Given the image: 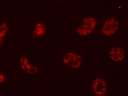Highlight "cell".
Instances as JSON below:
<instances>
[{
  "mask_svg": "<svg viewBox=\"0 0 128 96\" xmlns=\"http://www.w3.org/2000/svg\"><path fill=\"white\" fill-rule=\"evenodd\" d=\"M5 78L4 76L1 73H0V83H2L4 81Z\"/></svg>",
  "mask_w": 128,
  "mask_h": 96,
  "instance_id": "cell-8",
  "label": "cell"
},
{
  "mask_svg": "<svg viewBox=\"0 0 128 96\" xmlns=\"http://www.w3.org/2000/svg\"><path fill=\"white\" fill-rule=\"evenodd\" d=\"M63 61L65 64L72 68L77 69L82 65V60L81 55L74 52H69L64 57Z\"/></svg>",
  "mask_w": 128,
  "mask_h": 96,
  "instance_id": "cell-3",
  "label": "cell"
},
{
  "mask_svg": "<svg viewBox=\"0 0 128 96\" xmlns=\"http://www.w3.org/2000/svg\"><path fill=\"white\" fill-rule=\"evenodd\" d=\"M119 23V21L115 17L109 18L103 25L102 32L108 36L115 34L118 30Z\"/></svg>",
  "mask_w": 128,
  "mask_h": 96,
  "instance_id": "cell-2",
  "label": "cell"
},
{
  "mask_svg": "<svg viewBox=\"0 0 128 96\" xmlns=\"http://www.w3.org/2000/svg\"><path fill=\"white\" fill-rule=\"evenodd\" d=\"M45 27L41 23H39L36 29V33L38 35H41L45 32Z\"/></svg>",
  "mask_w": 128,
  "mask_h": 96,
  "instance_id": "cell-6",
  "label": "cell"
},
{
  "mask_svg": "<svg viewBox=\"0 0 128 96\" xmlns=\"http://www.w3.org/2000/svg\"><path fill=\"white\" fill-rule=\"evenodd\" d=\"M96 25V21L92 17L88 16L77 29V33L81 36H86L92 32Z\"/></svg>",
  "mask_w": 128,
  "mask_h": 96,
  "instance_id": "cell-1",
  "label": "cell"
},
{
  "mask_svg": "<svg viewBox=\"0 0 128 96\" xmlns=\"http://www.w3.org/2000/svg\"><path fill=\"white\" fill-rule=\"evenodd\" d=\"M6 30L7 27L5 24H4L0 26V39H2V37L4 36L6 33Z\"/></svg>",
  "mask_w": 128,
  "mask_h": 96,
  "instance_id": "cell-7",
  "label": "cell"
},
{
  "mask_svg": "<svg viewBox=\"0 0 128 96\" xmlns=\"http://www.w3.org/2000/svg\"><path fill=\"white\" fill-rule=\"evenodd\" d=\"M110 55L111 58L114 62H122L124 58V51L122 47H113L111 49Z\"/></svg>",
  "mask_w": 128,
  "mask_h": 96,
  "instance_id": "cell-5",
  "label": "cell"
},
{
  "mask_svg": "<svg viewBox=\"0 0 128 96\" xmlns=\"http://www.w3.org/2000/svg\"><path fill=\"white\" fill-rule=\"evenodd\" d=\"M92 88L95 95L97 96H104L107 91L106 82L102 79L97 78L94 81Z\"/></svg>",
  "mask_w": 128,
  "mask_h": 96,
  "instance_id": "cell-4",
  "label": "cell"
}]
</instances>
